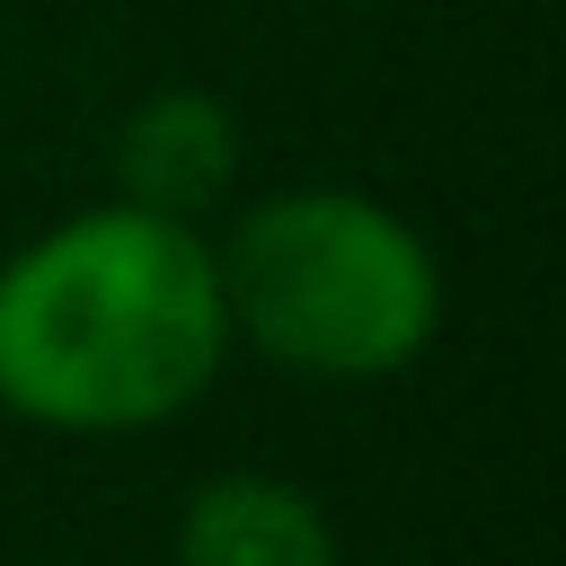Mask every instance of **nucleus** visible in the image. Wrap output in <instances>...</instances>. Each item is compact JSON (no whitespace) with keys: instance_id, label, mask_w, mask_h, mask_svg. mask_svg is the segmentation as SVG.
Here are the masks:
<instances>
[{"instance_id":"1","label":"nucleus","mask_w":566,"mask_h":566,"mask_svg":"<svg viewBox=\"0 0 566 566\" xmlns=\"http://www.w3.org/2000/svg\"><path fill=\"white\" fill-rule=\"evenodd\" d=\"M212 239L133 195L35 230L0 265V407L53 433H142L230 363Z\"/></svg>"},{"instance_id":"2","label":"nucleus","mask_w":566,"mask_h":566,"mask_svg":"<svg viewBox=\"0 0 566 566\" xmlns=\"http://www.w3.org/2000/svg\"><path fill=\"white\" fill-rule=\"evenodd\" d=\"M212 265L230 336L310 380H389L442 327V265L424 230L354 186L256 195Z\"/></svg>"},{"instance_id":"3","label":"nucleus","mask_w":566,"mask_h":566,"mask_svg":"<svg viewBox=\"0 0 566 566\" xmlns=\"http://www.w3.org/2000/svg\"><path fill=\"white\" fill-rule=\"evenodd\" d=\"M230 177H239V124L203 88H159L115 133V186L150 212L195 221L212 195H230Z\"/></svg>"},{"instance_id":"4","label":"nucleus","mask_w":566,"mask_h":566,"mask_svg":"<svg viewBox=\"0 0 566 566\" xmlns=\"http://www.w3.org/2000/svg\"><path fill=\"white\" fill-rule=\"evenodd\" d=\"M177 566H336V531L292 478L230 469L186 495Z\"/></svg>"}]
</instances>
